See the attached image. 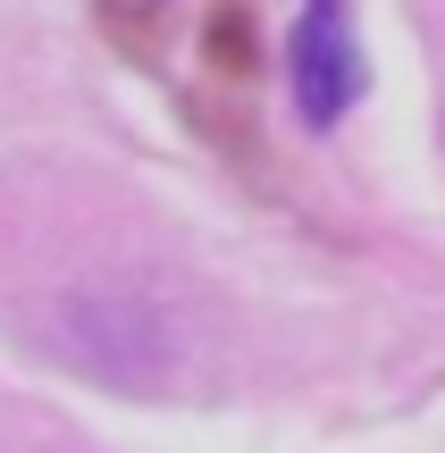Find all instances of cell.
Here are the masks:
<instances>
[{"label":"cell","mask_w":445,"mask_h":453,"mask_svg":"<svg viewBox=\"0 0 445 453\" xmlns=\"http://www.w3.org/2000/svg\"><path fill=\"white\" fill-rule=\"evenodd\" d=\"M286 67H295V110H303V127H336V118L362 101L370 67H362V42H353L345 0H303L295 34H286Z\"/></svg>","instance_id":"1"}]
</instances>
